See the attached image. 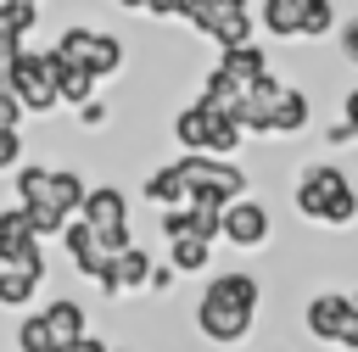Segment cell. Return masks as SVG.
Wrapping results in <instances>:
<instances>
[{"label": "cell", "instance_id": "cell-17", "mask_svg": "<svg viewBox=\"0 0 358 352\" xmlns=\"http://www.w3.org/2000/svg\"><path fill=\"white\" fill-rule=\"evenodd\" d=\"M308 6L313 0H263V22H268V34H302V17H308Z\"/></svg>", "mask_w": 358, "mask_h": 352}, {"label": "cell", "instance_id": "cell-32", "mask_svg": "<svg viewBox=\"0 0 358 352\" xmlns=\"http://www.w3.org/2000/svg\"><path fill=\"white\" fill-rule=\"evenodd\" d=\"M341 112H347V123H352V129H358V89H352V95H347V101H341Z\"/></svg>", "mask_w": 358, "mask_h": 352}, {"label": "cell", "instance_id": "cell-16", "mask_svg": "<svg viewBox=\"0 0 358 352\" xmlns=\"http://www.w3.org/2000/svg\"><path fill=\"white\" fill-rule=\"evenodd\" d=\"M56 84H62V101H73L78 112L95 101V73H84V67H73V61H62V56H56Z\"/></svg>", "mask_w": 358, "mask_h": 352}, {"label": "cell", "instance_id": "cell-21", "mask_svg": "<svg viewBox=\"0 0 358 352\" xmlns=\"http://www.w3.org/2000/svg\"><path fill=\"white\" fill-rule=\"evenodd\" d=\"M17 352H56V335H50V324H45V313H34V318H22V330H17Z\"/></svg>", "mask_w": 358, "mask_h": 352}, {"label": "cell", "instance_id": "cell-11", "mask_svg": "<svg viewBox=\"0 0 358 352\" xmlns=\"http://www.w3.org/2000/svg\"><path fill=\"white\" fill-rule=\"evenodd\" d=\"M224 240H229V246H263V240H268V212H263V201H235V207H224Z\"/></svg>", "mask_w": 358, "mask_h": 352}, {"label": "cell", "instance_id": "cell-3", "mask_svg": "<svg viewBox=\"0 0 358 352\" xmlns=\"http://www.w3.org/2000/svg\"><path fill=\"white\" fill-rule=\"evenodd\" d=\"M173 168L185 173V184H190V196H196V201L235 207V201L246 196V173H241L235 162H224V156H179Z\"/></svg>", "mask_w": 358, "mask_h": 352}, {"label": "cell", "instance_id": "cell-5", "mask_svg": "<svg viewBox=\"0 0 358 352\" xmlns=\"http://www.w3.org/2000/svg\"><path fill=\"white\" fill-rule=\"evenodd\" d=\"M56 56L73 61V67H84V73H95V78H106V73L123 67V45L112 34H95V28H67L56 39Z\"/></svg>", "mask_w": 358, "mask_h": 352}, {"label": "cell", "instance_id": "cell-22", "mask_svg": "<svg viewBox=\"0 0 358 352\" xmlns=\"http://www.w3.org/2000/svg\"><path fill=\"white\" fill-rule=\"evenodd\" d=\"M34 28V11H17V6H0V45H22V34Z\"/></svg>", "mask_w": 358, "mask_h": 352}, {"label": "cell", "instance_id": "cell-8", "mask_svg": "<svg viewBox=\"0 0 358 352\" xmlns=\"http://www.w3.org/2000/svg\"><path fill=\"white\" fill-rule=\"evenodd\" d=\"M201 34L218 39V50H241V45H252V11H246V0H213Z\"/></svg>", "mask_w": 358, "mask_h": 352}, {"label": "cell", "instance_id": "cell-23", "mask_svg": "<svg viewBox=\"0 0 358 352\" xmlns=\"http://www.w3.org/2000/svg\"><path fill=\"white\" fill-rule=\"evenodd\" d=\"M330 28H336V6H330V0H313V6H308V17H302V34H308V39H319V34H330Z\"/></svg>", "mask_w": 358, "mask_h": 352}, {"label": "cell", "instance_id": "cell-28", "mask_svg": "<svg viewBox=\"0 0 358 352\" xmlns=\"http://www.w3.org/2000/svg\"><path fill=\"white\" fill-rule=\"evenodd\" d=\"M324 140H330V145H347V140H358V129L341 117V123H330V134H324Z\"/></svg>", "mask_w": 358, "mask_h": 352}, {"label": "cell", "instance_id": "cell-30", "mask_svg": "<svg viewBox=\"0 0 358 352\" xmlns=\"http://www.w3.org/2000/svg\"><path fill=\"white\" fill-rule=\"evenodd\" d=\"M151 17H179V0H145Z\"/></svg>", "mask_w": 358, "mask_h": 352}, {"label": "cell", "instance_id": "cell-14", "mask_svg": "<svg viewBox=\"0 0 358 352\" xmlns=\"http://www.w3.org/2000/svg\"><path fill=\"white\" fill-rule=\"evenodd\" d=\"M45 324H50V335H56V352H73V346L84 341V307L67 302V296L45 307Z\"/></svg>", "mask_w": 358, "mask_h": 352}, {"label": "cell", "instance_id": "cell-18", "mask_svg": "<svg viewBox=\"0 0 358 352\" xmlns=\"http://www.w3.org/2000/svg\"><path fill=\"white\" fill-rule=\"evenodd\" d=\"M207 251H213L207 240H173L168 246V268L173 274H201L207 268Z\"/></svg>", "mask_w": 358, "mask_h": 352}, {"label": "cell", "instance_id": "cell-7", "mask_svg": "<svg viewBox=\"0 0 358 352\" xmlns=\"http://www.w3.org/2000/svg\"><path fill=\"white\" fill-rule=\"evenodd\" d=\"M67 257H73V268L78 274H90V279H101L106 285V274H112V263H117V251L84 223V218H73L67 223Z\"/></svg>", "mask_w": 358, "mask_h": 352}, {"label": "cell", "instance_id": "cell-19", "mask_svg": "<svg viewBox=\"0 0 358 352\" xmlns=\"http://www.w3.org/2000/svg\"><path fill=\"white\" fill-rule=\"evenodd\" d=\"M50 168H22L17 173V196H22V207H45L50 201Z\"/></svg>", "mask_w": 358, "mask_h": 352}, {"label": "cell", "instance_id": "cell-9", "mask_svg": "<svg viewBox=\"0 0 358 352\" xmlns=\"http://www.w3.org/2000/svg\"><path fill=\"white\" fill-rule=\"evenodd\" d=\"M45 279V251H28V257H0V302L6 307H22L34 296V285Z\"/></svg>", "mask_w": 358, "mask_h": 352}, {"label": "cell", "instance_id": "cell-12", "mask_svg": "<svg viewBox=\"0 0 358 352\" xmlns=\"http://www.w3.org/2000/svg\"><path fill=\"white\" fill-rule=\"evenodd\" d=\"M145 201H157L162 212H179V207H190L196 196H190V184H185V173L168 162V168H157L151 179H145Z\"/></svg>", "mask_w": 358, "mask_h": 352}, {"label": "cell", "instance_id": "cell-15", "mask_svg": "<svg viewBox=\"0 0 358 352\" xmlns=\"http://www.w3.org/2000/svg\"><path fill=\"white\" fill-rule=\"evenodd\" d=\"M218 73H229L235 84H246V89H252V84H263V78H268V56H263L257 45H241V50H224V56H218Z\"/></svg>", "mask_w": 358, "mask_h": 352}, {"label": "cell", "instance_id": "cell-13", "mask_svg": "<svg viewBox=\"0 0 358 352\" xmlns=\"http://www.w3.org/2000/svg\"><path fill=\"white\" fill-rule=\"evenodd\" d=\"M140 285H151V257L140 251V246H129V251H117V263H112V274H106V296H117V291H140Z\"/></svg>", "mask_w": 358, "mask_h": 352}, {"label": "cell", "instance_id": "cell-25", "mask_svg": "<svg viewBox=\"0 0 358 352\" xmlns=\"http://www.w3.org/2000/svg\"><path fill=\"white\" fill-rule=\"evenodd\" d=\"M22 156V140H17V129H0V168H11Z\"/></svg>", "mask_w": 358, "mask_h": 352}, {"label": "cell", "instance_id": "cell-1", "mask_svg": "<svg viewBox=\"0 0 358 352\" xmlns=\"http://www.w3.org/2000/svg\"><path fill=\"white\" fill-rule=\"evenodd\" d=\"M252 313H257V279L252 274H218L196 302V330L207 341L229 346L252 330Z\"/></svg>", "mask_w": 358, "mask_h": 352}, {"label": "cell", "instance_id": "cell-4", "mask_svg": "<svg viewBox=\"0 0 358 352\" xmlns=\"http://www.w3.org/2000/svg\"><path fill=\"white\" fill-rule=\"evenodd\" d=\"M6 89L22 101V112H50L62 101V84H56V50H22Z\"/></svg>", "mask_w": 358, "mask_h": 352}, {"label": "cell", "instance_id": "cell-2", "mask_svg": "<svg viewBox=\"0 0 358 352\" xmlns=\"http://www.w3.org/2000/svg\"><path fill=\"white\" fill-rule=\"evenodd\" d=\"M296 212L313 218V223H352L358 218V190L352 179L336 168V162H313L302 179H296Z\"/></svg>", "mask_w": 358, "mask_h": 352}, {"label": "cell", "instance_id": "cell-10", "mask_svg": "<svg viewBox=\"0 0 358 352\" xmlns=\"http://www.w3.org/2000/svg\"><path fill=\"white\" fill-rule=\"evenodd\" d=\"M347 313H352V291H319V296L308 302V330H313L319 341H336V346H341Z\"/></svg>", "mask_w": 358, "mask_h": 352}, {"label": "cell", "instance_id": "cell-6", "mask_svg": "<svg viewBox=\"0 0 358 352\" xmlns=\"http://www.w3.org/2000/svg\"><path fill=\"white\" fill-rule=\"evenodd\" d=\"M112 251H129L134 240H129V201H123V190H112V184H101V190H90V201H84V212H78Z\"/></svg>", "mask_w": 358, "mask_h": 352}, {"label": "cell", "instance_id": "cell-26", "mask_svg": "<svg viewBox=\"0 0 358 352\" xmlns=\"http://www.w3.org/2000/svg\"><path fill=\"white\" fill-rule=\"evenodd\" d=\"M207 6H213V0H179V17H185L190 28H201V22H207Z\"/></svg>", "mask_w": 358, "mask_h": 352}, {"label": "cell", "instance_id": "cell-33", "mask_svg": "<svg viewBox=\"0 0 358 352\" xmlns=\"http://www.w3.org/2000/svg\"><path fill=\"white\" fill-rule=\"evenodd\" d=\"M0 6H17V11H39V0H0Z\"/></svg>", "mask_w": 358, "mask_h": 352}, {"label": "cell", "instance_id": "cell-31", "mask_svg": "<svg viewBox=\"0 0 358 352\" xmlns=\"http://www.w3.org/2000/svg\"><path fill=\"white\" fill-rule=\"evenodd\" d=\"M78 117H84V123H106V106H101V101H90V106H84Z\"/></svg>", "mask_w": 358, "mask_h": 352}, {"label": "cell", "instance_id": "cell-29", "mask_svg": "<svg viewBox=\"0 0 358 352\" xmlns=\"http://www.w3.org/2000/svg\"><path fill=\"white\" fill-rule=\"evenodd\" d=\"M341 346L358 352V296H352V313H347V330H341Z\"/></svg>", "mask_w": 358, "mask_h": 352}, {"label": "cell", "instance_id": "cell-27", "mask_svg": "<svg viewBox=\"0 0 358 352\" xmlns=\"http://www.w3.org/2000/svg\"><path fill=\"white\" fill-rule=\"evenodd\" d=\"M341 56L358 67V17H352V22H341Z\"/></svg>", "mask_w": 358, "mask_h": 352}, {"label": "cell", "instance_id": "cell-24", "mask_svg": "<svg viewBox=\"0 0 358 352\" xmlns=\"http://www.w3.org/2000/svg\"><path fill=\"white\" fill-rule=\"evenodd\" d=\"M17 123H22V101L0 84V129H17Z\"/></svg>", "mask_w": 358, "mask_h": 352}, {"label": "cell", "instance_id": "cell-20", "mask_svg": "<svg viewBox=\"0 0 358 352\" xmlns=\"http://www.w3.org/2000/svg\"><path fill=\"white\" fill-rule=\"evenodd\" d=\"M302 123H308V95L302 89H285V101L274 112V134H296Z\"/></svg>", "mask_w": 358, "mask_h": 352}]
</instances>
